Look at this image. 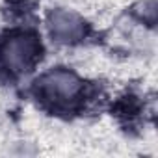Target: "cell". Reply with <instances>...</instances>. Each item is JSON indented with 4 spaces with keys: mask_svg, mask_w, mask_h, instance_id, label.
<instances>
[{
    "mask_svg": "<svg viewBox=\"0 0 158 158\" xmlns=\"http://www.w3.org/2000/svg\"><path fill=\"white\" fill-rule=\"evenodd\" d=\"M41 54V47L34 37H13L2 47V60L13 71L28 69L37 56Z\"/></svg>",
    "mask_w": 158,
    "mask_h": 158,
    "instance_id": "6da1fadb",
    "label": "cell"
},
{
    "mask_svg": "<svg viewBox=\"0 0 158 158\" xmlns=\"http://www.w3.org/2000/svg\"><path fill=\"white\" fill-rule=\"evenodd\" d=\"M37 84L41 93L58 104L65 101H73L80 91V82L76 80V76L65 71H54L45 78H41V82Z\"/></svg>",
    "mask_w": 158,
    "mask_h": 158,
    "instance_id": "7a4b0ae2",
    "label": "cell"
},
{
    "mask_svg": "<svg viewBox=\"0 0 158 158\" xmlns=\"http://www.w3.org/2000/svg\"><path fill=\"white\" fill-rule=\"evenodd\" d=\"M50 32L60 41H74L82 35V23L71 13L58 11L50 19Z\"/></svg>",
    "mask_w": 158,
    "mask_h": 158,
    "instance_id": "3957f363",
    "label": "cell"
}]
</instances>
